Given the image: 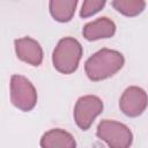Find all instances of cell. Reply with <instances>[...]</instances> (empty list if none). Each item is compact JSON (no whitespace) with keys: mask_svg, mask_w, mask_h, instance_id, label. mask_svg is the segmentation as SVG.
Listing matches in <instances>:
<instances>
[{"mask_svg":"<svg viewBox=\"0 0 148 148\" xmlns=\"http://www.w3.org/2000/svg\"><path fill=\"white\" fill-rule=\"evenodd\" d=\"M15 52L20 60L31 65L39 66L43 61V49L40 44L31 37L17 38L14 42Z\"/></svg>","mask_w":148,"mask_h":148,"instance_id":"52a82bcc","label":"cell"},{"mask_svg":"<svg viewBox=\"0 0 148 148\" xmlns=\"http://www.w3.org/2000/svg\"><path fill=\"white\" fill-rule=\"evenodd\" d=\"M82 52V46L77 39L73 37L61 38L52 54L54 68L62 74L74 73L79 67Z\"/></svg>","mask_w":148,"mask_h":148,"instance_id":"7a4b0ae2","label":"cell"},{"mask_svg":"<svg viewBox=\"0 0 148 148\" xmlns=\"http://www.w3.org/2000/svg\"><path fill=\"white\" fill-rule=\"evenodd\" d=\"M42 148H75L76 141L74 136L65 130L53 128L43 134L40 138Z\"/></svg>","mask_w":148,"mask_h":148,"instance_id":"9c48e42d","label":"cell"},{"mask_svg":"<svg viewBox=\"0 0 148 148\" xmlns=\"http://www.w3.org/2000/svg\"><path fill=\"white\" fill-rule=\"evenodd\" d=\"M103 102L98 96L84 95L81 96L74 106V120L76 125L82 130L87 131L103 111Z\"/></svg>","mask_w":148,"mask_h":148,"instance_id":"5b68a950","label":"cell"},{"mask_svg":"<svg viewBox=\"0 0 148 148\" xmlns=\"http://www.w3.org/2000/svg\"><path fill=\"white\" fill-rule=\"evenodd\" d=\"M124 56L111 49H101L84 62V72L89 80L102 81L113 76L124 66Z\"/></svg>","mask_w":148,"mask_h":148,"instance_id":"6da1fadb","label":"cell"},{"mask_svg":"<svg viewBox=\"0 0 148 148\" xmlns=\"http://www.w3.org/2000/svg\"><path fill=\"white\" fill-rule=\"evenodd\" d=\"M10 102L21 111H31L37 103V91L23 75L15 74L10 77Z\"/></svg>","mask_w":148,"mask_h":148,"instance_id":"277c9868","label":"cell"},{"mask_svg":"<svg viewBox=\"0 0 148 148\" xmlns=\"http://www.w3.org/2000/svg\"><path fill=\"white\" fill-rule=\"evenodd\" d=\"M116 32V24L109 17H98L95 21L87 23L82 29V35L87 40H97L110 38Z\"/></svg>","mask_w":148,"mask_h":148,"instance_id":"ba28073f","label":"cell"},{"mask_svg":"<svg viewBox=\"0 0 148 148\" xmlns=\"http://www.w3.org/2000/svg\"><path fill=\"white\" fill-rule=\"evenodd\" d=\"M104 6H105L104 0H86V1H83L82 6H81L80 16L83 18L92 16L96 13H98Z\"/></svg>","mask_w":148,"mask_h":148,"instance_id":"7c38bea8","label":"cell"},{"mask_svg":"<svg viewBox=\"0 0 148 148\" xmlns=\"http://www.w3.org/2000/svg\"><path fill=\"white\" fill-rule=\"evenodd\" d=\"M77 6L76 0H51L49 9L52 17L58 22H68L74 16Z\"/></svg>","mask_w":148,"mask_h":148,"instance_id":"30bf717a","label":"cell"},{"mask_svg":"<svg viewBox=\"0 0 148 148\" xmlns=\"http://www.w3.org/2000/svg\"><path fill=\"white\" fill-rule=\"evenodd\" d=\"M112 7L125 16L133 17L141 14L146 7L143 0H114L111 2Z\"/></svg>","mask_w":148,"mask_h":148,"instance_id":"8fae6325","label":"cell"},{"mask_svg":"<svg viewBox=\"0 0 148 148\" xmlns=\"http://www.w3.org/2000/svg\"><path fill=\"white\" fill-rule=\"evenodd\" d=\"M119 108L127 117L134 118L141 116L147 108L146 91L138 86L126 88L119 98Z\"/></svg>","mask_w":148,"mask_h":148,"instance_id":"8992f818","label":"cell"},{"mask_svg":"<svg viewBox=\"0 0 148 148\" xmlns=\"http://www.w3.org/2000/svg\"><path fill=\"white\" fill-rule=\"evenodd\" d=\"M96 135L110 148H130L133 142V134L130 127L111 119H104L98 124Z\"/></svg>","mask_w":148,"mask_h":148,"instance_id":"3957f363","label":"cell"}]
</instances>
